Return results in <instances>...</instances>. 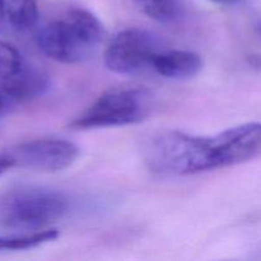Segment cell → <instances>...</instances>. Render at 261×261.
<instances>
[{
	"mask_svg": "<svg viewBox=\"0 0 261 261\" xmlns=\"http://www.w3.org/2000/svg\"><path fill=\"white\" fill-rule=\"evenodd\" d=\"M261 158V122H247L201 137L172 130L147 144L148 170L161 177H181L242 165Z\"/></svg>",
	"mask_w": 261,
	"mask_h": 261,
	"instance_id": "6da1fadb",
	"label": "cell"
},
{
	"mask_svg": "<svg viewBox=\"0 0 261 261\" xmlns=\"http://www.w3.org/2000/svg\"><path fill=\"white\" fill-rule=\"evenodd\" d=\"M70 211L69 198L55 189L18 185L0 194V228L27 233L51 227Z\"/></svg>",
	"mask_w": 261,
	"mask_h": 261,
	"instance_id": "7a4b0ae2",
	"label": "cell"
},
{
	"mask_svg": "<svg viewBox=\"0 0 261 261\" xmlns=\"http://www.w3.org/2000/svg\"><path fill=\"white\" fill-rule=\"evenodd\" d=\"M105 28L89 10L75 8L64 19L46 23L38 30L36 41L47 58L59 63H79L88 58L102 42Z\"/></svg>",
	"mask_w": 261,
	"mask_h": 261,
	"instance_id": "3957f363",
	"label": "cell"
},
{
	"mask_svg": "<svg viewBox=\"0 0 261 261\" xmlns=\"http://www.w3.org/2000/svg\"><path fill=\"white\" fill-rule=\"evenodd\" d=\"M149 102L150 97L144 89L133 87L110 89L75 117L70 127L89 130L139 124L149 114Z\"/></svg>",
	"mask_w": 261,
	"mask_h": 261,
	"instance_id": "277c9868",
	"label": "cell"
},
{
	"mask_svg": "<svg viewBox=\"0 0 261 261\" xmlns=\"http://www.w3.org/2000/svg\"><path fill=\"white\" fill-rule=\"evenodd\" d=\"M162 48L154 33L142 28H126L112 37L105 50V65L120 75H134L152 68L154 56Z\"/></svg>",
	"mask_w": 261,
	"mask_h": 261,
	"instance_id": "5b68a950",
	"label": "cell"
},
{
	"mask_svg": "<svg viewBox=\"0 0 261 261\" xmlns=\"http://www.w3.org/2000/svg\"><path fill=\"white\" fill-rule=\"evenodd\" d=\"M50 88L48 76L31 65L12 43L0 41V89L9 99L24 102L43 96Z\"/></svg>",
	"mask_w": 261,
	"mask_h": 261,
	"instance_id": "8992f818",
	"label": "cell"
},
{
	"mask_svg": "<svg viewBox=\"0 0 261 261\" xmlns=\"http://www.w3.org/2000/svg\"><path fill=\"white\" fill-rule=\"evenodd\" d=\"M79 147L60 138H43L22 143L2 153L13 167L40 172H59L70 167L79 157Z\"/></svg>",
	"mask_w": 261,
	"mask_h": 261,
	"instance_id": "52a82bcc",
	"label": "cell"
},
{
	"mask_svg": "<svg viewBox=\"0 0 261 261\" xmlns=\"http://www.w3.org/2000/svg\"><path fill=\"white\" fill-rule=\"evenodd\" d=\"M203 69L200 55L188 50H161L152 61L150 70L160 76L175 81L194 78Z\"/></svg>",
	"mask_w": 261,
	"mask_h": 261,
	"instance_id": "ba28073f",
	"label": "cell"
},
{
	"mask_svg": "<svg viewBox=\"0 0 261 261\" xmlns=\"http://www.w3.org/2000/svg\"><path fill=\"white\" fill-rule=\"evenodd\" d=\"M59 237L56 228H46L27 233H10L0 236V251H20L33 249L55 241Z\"/></svg>",
	"mask_w": 261,
	"mask_h": 261,
	"instance_id": "9c48e42d",
	"label": "cell"
},
{
	"mask_svg": "<svg viewBox=\"0 0 261 261\" xmlns=\"http://www.w3.org/2000/svg\"><path fill=\"white\" fill-rule=\"evenodd\" d=\"M150 19L160 23H173L181 19L184 15V7L181 0H133Z\"/></svg>",
	"mask_w": 261,
	"mask_h": 261,
	"instance_id": "30bf717a",
	"label": "cell"
},
{
	"mask_svg": "<svg viewBox=\"0 0 261 261\" xmlns=\"http://www.w3.org/2000/svg\"><path fill=\"white\" fill-rule=\"evenodd\" d=\"M7 17L13 28L27 31L38 22V7L36 0H9L7 4Z\"/></svg>",
	"mask_w": 261,
	"mask_h": 261,
	"instance_id": "8fae6325",
	"label": "cell"
},
{
	"mask_svg": "<svg viewBox=\"0 0 261 261\" xmlns=\"http://www.w3.org/2000/svg\"><path fill=\"white\" fill-rule=\"evenodd\" d=\"M10 168H12V166H10V163L8 162L7 158H5L3 154H0V175L7 172V171L10 170Z\"/></svg>",
	"mask_w": 261,
	"mask_h": 261,
	"instance_id": "7c38bea8",
	"label": "cell"
},
{
	"mask_svg": "<svg viewBox=\"0 0 261 261\" xmlns=\"http://www.w3.org/2000/svg\"><path fill=\"white\" fill-rule=\"evenodd\" d=\"M7 99H8V97L5 96L4 92L0 89V115L4 114L5 109H7Z\"/></svg>",
	"mask_w": 261,
	"mask_h": 261,
	"instance_id": "4fadbf2b",
	"label": "cell"
},
{
	"mask_svg": "<svg viewBox=\"0 0 261 261\" xmlns=\"http://www.w3.org/2000/svg\"><path fill=\"white\" fill-rule=\"evenodd\" d=\"M211 2L217 3V4H221V5H237L240 3H242L244 0H211Z\"/></svg>",
	"mask_w": 261,
	"mask_h": 261,
	"instance_id": "5bb4252c",
	"label": "cell"
},
{
	"mask_svg": "<svg viewBox=\"0 0 261 261\" xmlns=\"http://www.w3.org/2000/svg\"><path fill=\"white\" fill-rule=\"evenodd\" d=\"M5 14H7V5H5L4 0H0V24H2Z\"/></svg>",
	"mask_w": 261,
	"mask_h": 261,
	"instance_id": "9a60e30c",
	"label": "cell"
}]
</instances>
